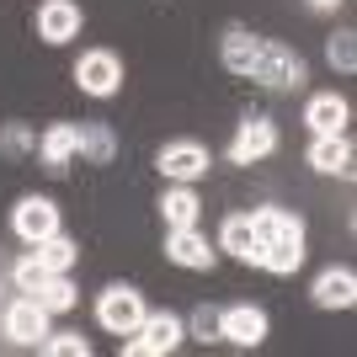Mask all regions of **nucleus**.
<instances>
[{
	"label": "nucleus",
	"instance_id": "nucleus-26",
	"mask_svg": "<svg viewBox=\"0 0 357 357\" xmlns=\"http://www.w3.org/2000/svg\"><path fill=\"white\" fill-rule=\"evenodd\" d=\"M331 64H336V70H352L357 64V48H352V32H336V38H331Z\"/></svg>",
	"mask_w": 357,
	"mask_h": 357
},
{
	"label": "nucleus",
	"instance_id": "nucleus-8",
	"mask_svg": "<svg viewBox=\"0 0 357 357\" xmlns=\"http://www.w3.org/2000/svg\"><path fill=\"white\" fill-rule=\"evenodd\" d=\"M11 229L27 240V245H38V240H48L54 229H59V208H54L48 197H22V203L11 208Z\"/></svg>",
	"mask_w": 357,
	"mask_h": 357
},
{
	"label": "nucleus",
	"instance_id": "nucleus-5",
	"mask_svg": "<svg viewBox=\"0 0 357 357\" xmlns=\"http://www.w3.org/2000/svg\"><path fill=\"white\" fill-rule=\"evenodd\" d=\"M0 326H6V336H11L16 347H38L48 336V310L32 294H22V298L6 304V320H0Z\"/></svg>",
	"mask_w": 357,
	"mask_h": 357
},
{
	"label": "nucleus",
	"instance_id": "nucleus-21",
	"mask_svg": "<svg viewBox=\"0 0 357 357\" xmlns=\"http://www.w3.org/2000/svg\"><path fill=\"white\" fill-rule=\"evenodd\" d=\"M32 251H38V261H43L48 272H70V267H75V256H80V245H75L70 235H59V229H54V235L38 240Z\"/></svg>",
	"mask_w": 357,
	"mask_h": 357
},
{
	"label": "nucleus",
	"instance_id": "nucleus-27",
	"mask_svg": "<svg viewBox=\"0 0 357 357\" xmlns=\"http://www.w3.org/2000/svg\"><path fill=\"white\" fill-rule=\"evenodd\" d=\"M192 331L203 336V342H208V336H219V310H208V304H203V310H192Z\"/></svg>",
	"mask_w": 357,
	"mask_h": 357
},
{
	"label": "nucleus",
	"instance_id": "nucleus-28",
	"mask_svg": "<svg viewBox=\"0 0 357 357\" xmlns=\"http://www.w3.org/2000/svg\"><path fill=\"white\" fill-rule=\"evenodd\" d=\"M342 0H310V11H336Z\"/></svg>",
	"mask_w": 357,
	"mask_h": 357
},
{
	"label": "nucleus",
	"instance_id": "nucleus-24",
	"mask_svg": "<svg viewBox=\"0 0 357 357\" xmlns=\"http://www.w3.org/2000/svg\"><path fill=\"white\" fill-rule=\"evenodd\" d=\"M38 347H43V352H54V357H86V352H91V342L80 336V331H64V336H54V331H48Z\"/></svg>",
	"mask_w": 357,
	"mask_h": 357
},
{
	"label": "nucleus",
	"instance_id": "nucleus-13",
	"mask_svg": "<svg viewBox=\"0 0 357 357\" xmlns=\"http://www.w3.org/2000/svg\"><path fill=\"white\" fill-rule=\"evenodd\" d=\"M219 251H229L235 261H245V267H256V256H261V240H256L251 229V213H229L219 229Z\"/></svg>",
	"mask_w": 357,
	"mask_h": 357
},
{
	"label": "nucleus",
	"instance_id": "nucleus-10",
	"mask_svg": "<svg viewBox=\"0 0 357 357\" xmlns=\"http://www.w3.org/2000/svg\"><path fill=\"white\" fill-rule=\"evenodd\" d=\"M38 38L54 43V48L80 38V6H75V0H43V6H38Z\"/></svg>",
	"mask_w": 357,
	"mask_h": 357
},
{
	"label": "nucleus",
	"instance_id": "nucleus-18",
	"mask_svg": "<svg viewBox=\"0 0 357 357\" xmlns=\"http://www.w3.org/2000/svg\"><path fill=\"white\" fill-rule=\"evenodd\" d=\"M80 149V123H54L43 134V165L59 176V171H70V155Z\"/></svg>",
	"mask_w": 357,
	"mask_h": 357
},
{
	"label": "nucleus",
	"instance_id": "nucleus-17",
	"mask_svg": "<svg viewBox=\"0 0 357 357\" xmlns=\"http://www.w3.org/2000/svg\"><path fill=\"white\" fill-rule=\"evenodd\" d=\"M256 267H267L272 278H294V272L304 267V235H288V240H272V245H261Z\"/></svg>",
	"mask_w": 357,
	"mask_h": 357
},
{
	"label": "nucleus",
	"instance_id": "nucleus-23",
	"mask_svg": "<svg viewBox=\"0 0 357 357\" xmlns=\"http://www.w3.org/2000/svg\"><path fill=\"white\" fill-rule=\"evenodd\" d=\"M11 283H16V294H38V288L48 283V267L38 261V251H32V256H22V261L11 267Z\"/></svg>",
	"mask_w": 357,
	"mask_h": 357
},
{
	"label": "nucleus",
	"instance_id": "nucleus-3",
	"mask_svg": "<svg viewBox=\"0 0 357 357\" xmlns=\"http://www.w3.org/2000/svg\"><path fill=\"white\" fill-rule=\"evenodd\" d=\"M144 314H149V310H144V298H139L128 283L102 288V298H96V320H102V331H112V336H134Z\"/></svg>",
	"mask_w": 357,
	"mask_h": 357
},
{
	"label": "nucleus",
	"instance_id": "nucleus-20",
	"mask_svg": "<svg viewBox=\"0 0 357 357\" xmlns=\"http://www.w3.org/2000/svg\"><path fill=\"white\" fill-rule=\"evenodd\" d=\"M256 43H261L256 32L229 27V32L219 38V59H224V70H229V75H245V70H251V59H256Z\"/></svg>",
	"mask_w": 357,
	"mask_h": 357
},
{
	"label": "nucleus",
	"instance_id": "nucleus-2",
	"mask_svg": "<svg viewBox=\"0 0 357 357\" xmlns=\"http://www.w3.org/2000/svg\"><path fill=\"white\" fill-rule=\"evenodd\" d=\"M181 336H187L181 314L160 310V314H144V320H139V331L123 342V352H128V357H160V352H176Z\"/></svg>",
	"mask_w": 357,
	"mask_h": 357
},
{
	"label": "nucleus",
	"instance_id": "nucleus-22",
	"mask_svg": "<svg viewBox=\"0 0 357 357\" xmlns=\"http://www.w3.org/2000/svg\"><path fill=\"white\" fill-rule=\"evenodd\" d=\"M32 298H38V304H43L48 314H64V310H75V283L64 278V272H48V283L38 288Z\"/></svg>",
	"mask_w": 357,
	"mask_h": 357
},
{
	"label": "nucleus",
	"instance_id": "nucleus-6",
	"mask_svg": "<svg viewBox=\"0 0 357 357\" xmlns=\"http://www.w3.org/2000/svg\"><path fill=\"white\" fill-rule=\"evenodd\" d=\"M219 336L235 347H261L267 342V314L256 304H229V310H219Z\"/></svg>",
	"mask_w": 357,
	"mask_h": 357
},
{
	"label": "nucleus",
	"instance_id": "nucleus-7",
	"mask_svg": "<svg viewBox=\"0 0 357 357\" xmlns=\"http://www.w3.org/2000/svg\"><path fill=\"white\" fill-rule=\"evenodd\" d=\"M160 176L165 181H197V176H208V149L192 144V139H176V144H165L160 149Z\"/></svg>",
	"mask_w": 357,
	"mask_h": 357
},
{
	"label": "nucleus",
	"instance_id": "nucleus-14",
	"mask_svg": "<svg viewBox=\"0 0 357 357\" xmlns=\"http://www.w3.org/2000/svg\"><path fill=\"white\" fill-rule=\"evenodd\" d=\"M314 304H320V310H352L357 304V278L347 267H331V272H320V278H314Z\"/></svg>",
	"mask_w": 357,
	"mask_h": 357
},
{
	"label": "nucleus",
	"instance_id": "nucleus-9",
	"mask_svg": "<svg viewBox=\"0 0 357 357\" xmlns=\"http://www.w3.org/2000/svg\"><path fill=\"white\" fill-rule=\"evenodd\" d=\"M272 149H278V123L272 118H245L240 134H235V144H229V160L251 165V160H267Z\"/></svg>",
	"mask_w": 357,
	"mask_h": 357
},
{
	"label": "nucleus",
	"instance_id": "nucleus-15",
	"mask_svg": "<svg viewBox=\"0 0 357 357\" xmlns=\"http://www.w3.org/2000/svg\"><path fill=\"white\" fill-rule=\"evenodd\" d=\"M197 213H203V203H197L192 181H171V187H165V197H160V219H165V229L197 224Z\"/></svg>",
	"mask_w": 357,
	"mask_h": 357
},
{
	"label": "nucleus",
	"instance_id": "nucleus-12",
	"mask_svg": "<svg viewBox=\"0 0 357 357\" xmlns=\"http://www.w3.org/2000/svg\"><path fill=\"white\" fill-rule=\"evenodd\" d=\"M310 165L320 176H352V144H347V134H314Z\"/></svg>",
	"mask_w": 357,
	"mask_h": 357
},
{
	"label": "nucleus",
	"instance_id": "nucleus-25",
	"mask_svg": "<svg viewBox=\"0 0 357 357\" xmlns=\"http://www.w3.org/2000/svg\"><path fill=\"white\" fill-rule=\"evenodd\" d=\"M80 149H86V155H91L96 165H102V160H112V134H107L102 123H91V128L80 123Z\"/></svg>",
	"mask_w": 357,
	"mask_h": 357
},
{
	"label": "nucleus",
	"instance_id": "nucleus-16",
	"mask_svg": "<svg viewBox=\"0 0 357 357\" xmlns=\"http://www.w3.org/2000/svg\"><path fill=\"white\" fill-rule=\"evenodd\" d=\"M347 118H352V107H347L336 91H326V96H310V107H304V123H310L314 134H342Z\"/></svg>",
	"mask_w": 357,
	"mask_h": 357
},
{
	"label": "nucleus",
	"instance_id": "nucleus-11",
	"mask_svg": "<svg viewBox=\"0 0 357 357\" xmlns=\"http://www.w3.org/2000/svg\"><path fill=\"white\" fill-rule=\"evenodd\" d=\"M165 256H171L176 267H187V272H208L213 267V251H208V240L197 235V224L171 229V235H165Z\"/></svg>",
	"mask_w": 357,
	"mask_h": 357
},
{
	"label": "nucleus",
	"instance_id": "nucleus-19",
	"mask_svg": "<svg viewBox=\"0 0 357 357\" xmlns=\"http://www.w3.org/2000/svg\"><path fill=\"white\" fill-rule=\"evenodd\" d=\"M251 229L261 245H272V240H288V235H304V219L288 208H256L251 213Z\"/></svg>",
	"mask_w": 357,
	"mask_h": 357
},
{
	"label": "nucleus",
	"instance_id": "nucleus-1",
	"mask_svg": "<svg viewBox=\"0 0 357 357\" xmlns=\"http://www.w3.org/2000/svg\"><path fill=\"white\" fill-rule=\"evenodd\" d=\"M245 80H261V86H272V91H288V86H298V80H304V59H298L294 48L261 38V43H256L251 70H245Z\"/></svg>",
	"mask_w": 357,
	"mask_h": 357
},
{
	"label": "nucleus",
	"instance_id": "nucleus-4",
	"mask_svg": "<svg viewBox=\"0 0 357 357\" xmlns=\"http://www.w3.org/2000/svg\"><path fill=\"white\" fill-rule=\"evenodd\" d=\"M75 86L86 91V96H112V91L123 86V59H118V54H107V48L80 54V64H75Z\"/></svg>",
	"mask_w": 357,
	"mask_h": 357
}]
</instances>
